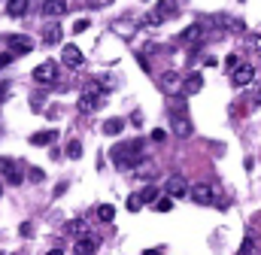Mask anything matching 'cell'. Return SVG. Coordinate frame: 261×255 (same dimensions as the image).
Instances as JSON below:
<instances>
[{"label":"cell","instance_id":"6da1fadb","mask_svg":"<svg viewBox=\"0 0 261 255\" xmlns=\"http://www.w3.org/2000/svg\"><path fill=\"white\" fill-rule=\"evenodd\" d=\"M110 155H113V164H116V167H137V164L146 161V149H143V140H140V137L119 143Z\"/></svg>","mask_w":261,"mask_h":255},{"label":"cell","instance_id":"7a4b0ae2","mask_svg":"<svg viewBox=\"0 0 261 255\" xmlns=\"http://www.w3.org/2000/svg\"><path fill=\"white\" fill-rule=\"evenodd\" d=\"M170 128H173V134L176 137H189L195 125H192V116H189V110L182 107V104H176V107H170Z\"/></svg>","mask_w":261,"mask_h":255},{"label":"cell","instance_id":"3957f363","mask_svg":"<svg viewBox=\"0 0 261 255\" xmlns=\"http://www.w3.org/2000/svg\"><path fill=\"white\" fill-rule=\"evenodd\" d=\"M176 15H179L176 0H158V3H155V12H149V15H146V24H161V21L176 18Z\"/></svg>","mask_w":261,"mask_h":255},{"label":"cell","instance_id":"277c9868","mask_svg":"<svg viewBox=\"0 0 261 255\" xmlns=\"http://www.w3.org/2000/svg\"><path fill=\"white\" fill-rule=\"evenodd\" d=\"M100 100H103L100 85H88V88L82 91V97H79V110H82V113H94V110H100Z\"/></svg>","mask_w":261,"mask_h":255},{"label":"cell","instance_id":"5b68a950","mask_svg":"<svg viewBox=\"0 0 261 255\" xmlns=\"http://www.w3.org/2000/svg\"><path fill=\"white\" fill-rule=\"evenodd\" d=\"M34 82H40V85H52V82H58V64L55 61H43L34 67Z\"/></svg>","mask_w":261,"mask_h":255},{"label":"cell","instance_id":"8992f818","mask_svg":"<svg viewBox=\"0 0 261 255\" xmlns=\"http://www.w3.org/2000/svg\"><path fill=\"white\" fill-rule=\"evenodd\" d=\"M0 173L12 183V186H18L21 180H24V173H21V164L18 161H12V158H0Z\"/></svg>","mask_w":261,"mask_h":255},{"label":"cell","instance_id":"52a82bcc","mask_svg":"<svg viewBox=\"0 0 261 255\" xmlns=\"http://www.w3.org/2000/svg\"><path fill=\"white\" fill-rule=\"evenodd\" d=\"M252 79H255V67H252V64H240L237 70H231V82H234L237 88H246Z\"/></svg>","mask_w":261,"mask_h":255},{"label":"cell","instance_id":"ba28073f","mask_svg":"<svg viewBox=\"0 0 261 255\" xmlns=\"http://www.w3.org/2000/svg\"><path fill=\"white\" fill-rule=\"evenodd\" d=\"M213 24L222 28V31H228V34H243L246 31V24L240 18H231V15H213Z\"/></svg>","mask_w":261,"mask_h":255},{"label":"cell","instance_id":"9c48e42d","mask_svg":"<svg viewBox=\"0 0 261 255\" xmlns=\"http://www.w3.org/2000/svg\"><path fill=\"white\" fill-rule=\"evenodd\" d=\"M189 194H192V200H195V203H203V207H210V203L216 200V194H213V189H210L206 183H197V186H192V189H189Z\"/></svg>","mask_w":261,"mask_h":255},{"label":"cell","instance_id":"30bf717a","mask_svg":"<svg viewBox=\"0 0 261 255\" xmlns=\"http://www.w3.org/2000/svg\"><path fill=\"white\" fill-rule=\"evenodd\" d=\"M6 43H9V52H12V55H28V52L34 49V43H31L28 37H18V34H9Z\"/></svg>","mask_w":261,"mask_h":255},{"label":"cell","instance_id":"8fae6325","mask_svg":"<svg viewBox=\"0 0 261 255\" xmlns=\"http://www.w3.org/2000/svg\"><path fill=\"white\" fill-rule=\"evenodd\" d=\"M189 194V183H186V176H170L167 180V197H186Z\"/></svg>","mask_w":261,"mask_h":255},{"label":"cell","instance_id":"7c38bea8","mask_svg":"<svg viewBox=\"0 0 261 255\" xmlns=\"http://www.w3.org/2000/svg\"><path fill=\"white\" fill-rule=\"evenodd\" d=\"M94 249H97V237H91V234L76 237V246H73L76 255H94Z\"/></svg>","mask_w":261,"mask_h":255},{"label":"cell","instance_id":"4fadbf2b","mask_svg":"<svg viewBox=\"0 0 261 255\" xmlns=\"http://www.w3.org/2000/svg\"><path fill=\"white\" fill-rule=\"evenodd\" d=\"M61 61H64L67 67H73V70H76V67H82V61H85V58H82V52L70 43V46H64V52H61Z\"/></svg>","mask_w":261,"mask_h":255},{"label":"cell","instance_id":"5bb4252c","mask_svg":"<svg viewBox=\"0 0 261 255\" xmlns=\"http://www.w3.org/2000/svg\"><path fill=\"white\" fill-rule=\"evenodd\" d=\"M179 40H182V43H192V46H200V43H203V28H200V24H189V28L179 34Z\"/></svg>","mask_w":261,"mask_h":255},{"label":"cell","instance_id":"9a60e30c","mask_svg":"<svg viewBox=\"0 0 261 255\" xmlns=\"http://www.w3.org/2000/svg\"><path fill=\"white\" fill-rule=\"evenodd\" d=\"M67 12V0H43V15L49 18H58Z\"/></svg>","mask_w":261,"mask_h":255},{"label":"cell","instance_id":"2e32d148","mask_svg":"<svg viewBox=\"0 0 261 255\" xmlns=\"http://www.w3.org/2000/svg\"><path fill=\"white\" fill-rule=\"evenodd\" d=\"M161 88H164L167 94H182V85H179V76H176V73H164V76H161Z\"/></svg>","mask_w":261,"mask_h":255},{"label":"cell","instance_id":"e0dca14e","mask_svg":"<svg viewBox=\"0 0 261 255\" xmlns=\"http://www.w3.org/2000/svg\"><path fill=\"white\" fill-rule=\"evenodd\" d=\"M58 137V131H40V134H31V146H52Z\"/></svg>","mask_w":261,"mask_h":255},{"label":"cell","instance_id":"ac0fdd59","mask_svg":"<svg viewBox=\"0 0 261 255\" xmlns=\"http://www.w3.org/2000/svg\"><path fill=\"white\" fill-rule=\"evenodd\" d=\"M200 88H203V76H200V73H189V76H186L182 91H186V94H197Z\"/></svg>","mask_w":261,"mask_h":255},{"label":"cell","instance_id":"d6986e66","mask_svg":"<svg viewBox=\"0 0 261 255\" xmlns=\"http://www.w3.org/2000/svg\"><path fill=\"white\" fill-rule=\"evenodd\" d=\"M28 6H31L28 0H6V12H9L12 18H21V15L28 12Z\"/></svg>","mask_w":261,"mask_h":255},{"label":"cell","instance_id":"ffe728a7","mask_svg":"<svg viewBox=\"0 0 261 255\" xmlns=\"http://www.w3.org/2000/svg\"><path fill=\"white\" fill-rule=\"evenodd\" d=\"M61 34H64V31H61L58 24H49V28L43 31V40H46V46H55V43H61Z\"/></svg>","mask_w":261,"mask_h":255},{"label":"cell","instance_id":"44dd1931","mask_svg":"<svg viewBox=\"0 0 261 255\" xmlns=\"http://www.w3.org/2000/svg\"><path fill=\"white\" fill-rule=\"evenodd\" d=\"M125 131V119H107L103 122V134H110V137H119Z\"/></svg>","mask_w":261,"mask_h":255},{"label":"cell","instance_id":"7402d4cb","mask_svg":"<svg viewBox=\"0 0 261 255\" xmlns=\"http://www.w3.org/2000/svg\"><path fill=\"white\" fill-rule=\"evenodd\" d=\"M113 216H116V207L113 203H100L97 207V219L100 222H113Z\"/></svg>","mask_w":261,"mask_h":255},{"label":"cell","instance_id":"603a6c76","mask_svg":"<svg viewBox=\"0 0 261 255\" xmlns=\"http://www.w3.org/2000/svg\"><path fill=\"white\" fill-rule=\"evenodd\" d=\"M155 210H158V213H170V210H173V197H167V194L158 197V200H155Z\"/></svg>","mask_w":261,"mask_h":255},{"label":"cell","instance_id":"cb8c5ba5","mask_svg":"<svg viewBox=\"0 0 261 255\" xmlns=\"http://www.w3.org/2000/svg\"><path fill=\"white\" fill-rule=\"evenodd\" d=\"M64 152L70 155V158H82V143H79V140H70Z\"/></svg>","mask_w":261,"mask_h":255},{"label":"cell","instance_id":"d4e9b609","mask_svg":"<svg viewBox=\"0 0 261 255\" xmlns=\"http://www.w3.org/2000/svg\"><path fill=\"white\" fill-rule=\"evenodd\" d=\"M240 255H255V237H243V246H240Z\"/></svg>","mask_w":261,"mask_h":255},{"label":"cell","instance_id":"484cf974","mask_svg":"<svg viewBox=\"0 0 261 255\" xmlns=\"http://www.w3.org/2000/svg\"><path fill=\"white\" fill-rule=\"evenodd\" d=\"M140 200H143V203H152V200H158V194H155V189L149 186V189H143V194H140Z\"/></svg>","mask_w":261,"mask_h":255},{"label":"cell","instance_id":"4316f807","mask_svg":"<svg viewBox=\"0 0 261 255\" xmlns=\"http://www.w3.org/2000/svg\"><path fill=\"white\" fill-rule=\"evenodd\" d=\"M225 67H228V70H237V67H240V55H237V52H231V55L225 58Z\"/></svg>","mask_w":261,"mask_h":255},{"label":"cell","instance_id":"83f0119b","mask_svg":"<svg viewBox=\"0 0 261 255\" xmlns=\"http://www.w3.org/2000/svg\"><path fill=\"white\" fill-rule=\"evenodd\" d=\"M67 231H70V234H76V237H82V234H85V225H82V222H70V225H67Z\"/></svg>","mask_w":261,"mask_h":255},{"label":"cell","instance_id":"f1b7e54d","mask_svg":"<svg viewBox=\"0 0 261 255\" xmlns=\"http://www.w3.org/2000/svg\"><path fill=\"white\" fill-rule=\"evenodd\" d=\"M140 207H143V200H140V194H130V197H128V210H130V213H137Z\"/></svg>","mask_w":261,"mask_h":255},{"label":"cell","instance_id":"f546056e","mask_svg":"<svg viewBox=\"0 0 261 255\" xmlns=\"http://www.w3.org/2000/svg\"><path fill=\"white\" fill-rule=\"evenodd\" d=\"M28 176H31V183H43V176H46V173H43L40 167H31V173H28Z\"/></svg>","mask_w":261,"mask_h":255},{"label":"cell","instance_id":"4dcf8cb0","mask_svg":"<svg viewBox=\"0 0 261 255\" xmlns=\"http://www.w3.org/2000/svg\"><path fill=\"white\" fill-rule=\"evenodd\" d=\"M12 58H15V55H12V52H0V70H3V67H6V64H12Z\"/></svg>","mask_w":261,"mask_h":255},{"label":"cell","instance_id":"1f68e13d","mask_svg":"<svg viewBox=\"0 0 261 255\" xmlns=\"http://www.w3.org/2000/svg\"><path fill=\"white\" fill-rule=\"evenodd\" d=\"M85 28H88V18H79V21H76V24H73V31H76V34H82V31H85Z\"/></svg>","mask_w":261,"mask_h":255},{"label":"cell","instance_id":"d6a6232c","mask_svg":"<svg viewBox=\"0 0 261 255\" xmlns=\"http://www.w3.org/2000/svg\"><path fill=\"white\" fill-rule=\"evenodd\" d=\"M249 46H252V49H261V34H255V37H249Z\"/></svg>","mask_w":261,"mask_h":255},{"label":"cell","instance_id":"836d02e7","mask_svg":"<svg viewBox=\"0 0 261 255\" xmlns=\"http://www.w3.org/2000/svg\"><path fill=\"white\" fill-rule=\"evenodd\" d=\"M31 231H34V225H31V222H24V225H21V237H31Z\"/></svg>","mask_w":261,"mask_h":255},{"label":"cell","instance_id":"e575fe53","mask_svg":"<svg viewBox=\"0 0 261 255\" xmlns=\"http://www.w3.org/2000/svg\"><path fill=\"white\" fill-rule=\"evenodd\" d=\"M6 94H9V88L3 85V88H0V100H6Z\"/></svg>","mask_w":261,"mask_h":255},{"label":"cell","instance_id":"d590c367","mask_svg":"<svg viewBox=\"0 0 261 255\" xmlns=\"http://www.w3.org/2000/svg\"><path fill=\"white\" fill-rule=\"evenodd\" d=\"M46 255H64V252L61 249H52V252H46Z\"/></svg>","mask_w":261,"mask_h":255},{"label":"cell","instance_id":"8d00e7d4","mask_svg":"<svg viewBox=\"0 0 261 255\" xmlns=\"http://www.w3.org/2000/svg\"><path fill=\"white\" fill-rule=\"evenodd\" d=\"M146 255H161V252H158V249H149V252H146Z\"/></svg>","mask_w":261,"mask_h":255},{"label":"cell","instance_id":"74e56055","mask_svg":"<svg viewBox=\"0 0 261 255\" xmlns=\"http://www.w3.org/2000/svg\"><path fill=\"white\" fill-rule=\"evenodd\" d=\"M0 194H3V186H0Z\"/></svg>","mask_w":261,"mask_h":255}]
</instances>
